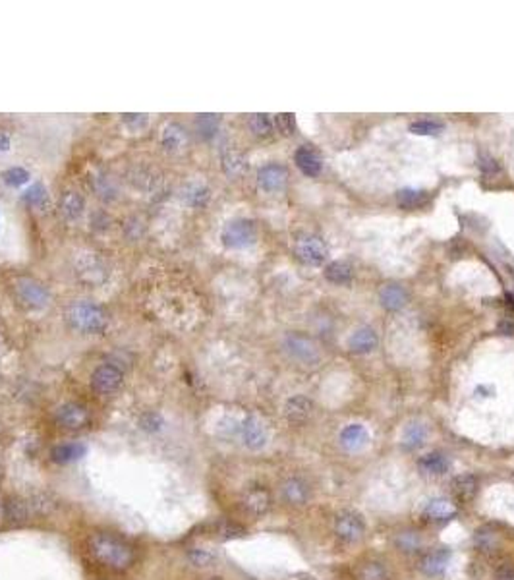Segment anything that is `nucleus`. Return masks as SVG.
Instances as JSON below:
<instances>
[{
  "mask_svg": "<svg viewBox=\"0 0 514 580\" xmlns=\"http://www.w3.org/2000/svg\"><path fill=\"white\" fill-rule=\"evenodd\" d=\"M89 546H91L93 557L111 569H128L134 563V550L122 538H118L114 534L99 532L89 539Z\"/></svg>",
  "mask_w": 514,
  "mask_h": 580,
  "instance_id": "obj_1",
  "label": "nucleus"
},
{
  "mask_svg": "<svg viewBox=\"0 0 514 580\" xmlns=\"http://www.w3.org/2000/svg\"><path fill=\"white\" fill-rule=\"evenodd\" d=\"M66 319L72 329L85 333V335H99L107 329V314L101 305L82 300V302H74L68 312H66Z\"/></svg>",
  "mask_w": 514,
  "mask_h": 580,
  "instance_id": "obj_2",
  "label": "nucleus"
},
{
  "mask_svg": "<svg viewBox=\"0 0 514 580\" xmlns=\"http://www.w3.org/2000/svg\"><path fill=\"white\" fill-rule=\"evenodd\" d=\"M221 240L227 248L232 250H242L247 246L256 244L257 240V228L254 221L249 219H234L223 228L221 233Z\"/></svg>",
  "mask_w": 514,
  "mask_h": 580,
  "instance_id": "obj_3",
  "label": "nucleus"
},
{
  "mask_svg": "<svg viewBox=\"0 0 514 580\" xmlns=\"http://www.w3.org/2000/svg\"><path fill=\"white\" fill-rule=\"evenodd\" d=\"M296 255L302 264L309 265V267H319L327 261V255H329V250H327V244L323 242V238H319L315 235H306L300 236L298 242H296Z\"/></svg>",
  "mask_w": 514,
  "mask_h": 580,
  "instance_id": "obj_4",
  "label": "nucleus"
},
{
  "mask_svg": "<svg viewBox=\"0 0 514 580\" xmlns=\"http://www.w3.org/2000/svg\"><path fill=\"white\" fill-rule=\"evenodd\" d=\"M16 292L20 296V300L23 304H27L30 308H47L51 302V292L45 285H41L39 281L30 279V277H20L16 281Z\"/></svg>",
  "mask_w": 514,
  "mask_h": 580,
  "instance_id": "obj_5",
  "label": "nucleus"
},
{
  "mask_svg": "<svg viewBox=\"0 0 514 580\" xmlns=\"http://www.w3.org/2000/svg\"><path fill=\"white\" fill-rule=\"evenodd\" d=\"M238 433H240V438L244 441V445H246L247 449H252V451H259V449H263L267 445V428H265L263 422L257 420L256 416L246 418V420L238 426Z\"/></svg>",
  "mask_w": 514,
  "mask_h": 580,
  "instance_id": "obj_6",
  "label": "nucleus"
},
{
  "mask_svg": "<svg viewBox=\"0 0 514 580\" xmlns=\"http://www.w3.org/2000/svg\"><path fill=\"white\" fill-rule=\"evenodd\" d=\"M122 372L118 367L113 366V364H103L93 372L91 385L97 393L111 395L122 387Z\"/></svg>",
  "mask_w": 514,
  "mask_h": 580,
  "instance_id": "obj_7",
  "label": "nucleus"
},
{
  "mask_svg": "<svg viewBox=\"0 0 514 580\" xmlns=\"http://www.w3.org/2000/svg\"><path fill=\"white\" fill-rule=\"evenodd\" d=\"M364 520L354 511H342L335 519V532L344 541H358L364 536Z\"/></svg>",
  "mask_w": 514,
  "mask_h": 580,
  "instance_id": "obj_8",
  "label": "nucleus"
},
{
  "mask_svg": "<svg viewBox=\"0 0 514 580\" xmlns=\"http://www.w3.org/2000/svg\"><path fill=\"white\" fill-rule=\"evenodd\" d=\"M287 180L288 171L282 164H265V167H261L259 173H257V184H259V188H261L263 192L267 193L280 192V190L287 186Z\"/></svg>",
  "mask_w": 514,
  "mask_h": 580,
  "instance_id": "obj_9",
  "label": "nucleus"
},
{
  "mask_svg": "<svg viewBox=\"0 0 514 580\" xmlns=\"http://www.w3.org/2000/svg\"><path fill=\"white\" fill-rule=\"evenodd\" d=\"M284 350H287L290 356L298 362H304V364H313L319 360V352L315 345L309 341L308 336L302 335H288L284 339Z\"/></svg>",
  "mask_w": 514,
  "mask_h": 580,
  "instance_id": "obj_10",
  "label": "nucleus"
},
{
  "mask_svg": "<svg viewBox=\"0 0 514 580\" xmlns=\"http://www.w3.org/2000/svg\"><path fill=\"white\" fill-rule=\"evenodd\" d=\"M56 422L66 429H82L89 422V414L82 405L66 402L56 410Z\"/></svg>",
  "mask_w": 514,
  "mask_h": 580,
  "instance_id": "obj_11",
  "label": "nucleus"
},
{
  "mask_svg": "<svg viewBox=\"0 0 514 580\" xmlns=\"http://www.w3.org/2000/svg\"><path fill=\"white\" fill-rule=\"evenodd\" d=\"M244 507L254 517L265 515L271 509V493H269V489L263 488V486H254V488L247 489L246 497H244Z\"/></svg>",
  "mask_w": 514,
  "mask_h": 580,
  "instance_id": "obj_12",
  "label": "nucleus"
},
{
  "mask_svg": "<svg viewBox=\"0 0 514 580\" xmlns=\"http://www.w3.org/2000/svg\"><path fill=\"white\" fill-rule=\"evenodd\" d=\"M294 161L298 164V169L306 176H317L323 169V159L319 155L317 149L309 147V145H302L294 153Z\"/></svg>",
  "mask_w": 514,
  "mask_h": 580,
  "instance_id": "obj_13",
  "label": "nucleus"
},
{
  "mask_svg": "<svg viewBox=\"0 0 514 580\" xmlns=\"http://www.w3.org/2000/svg\"><path fill=\"white\" fill-rule=\"evenodd\" d=\"M456 513H458V507H456L453 499L449 497L432 499L423 509V515L429 520H435V522H447V520L454 519Z\"/></svg>",
  "mask_w": 514,
  "mask_h": 580,
  "instance_id": "obj_14",
  "label": "nucleus"
},
{
  "mask_svg": "<svg viewBox=\"0 0 514 580\" xmlns=\"http://www.w3.org/2000/svg\"><path fill=\"white\" fill-rule=\"evenodd\" d=\"M87 453V445L82 443V441H68V443H62V445H56V447L51 451V457L54 462L58 464H70L74 460H80L82 457H85Z\"/></svg>",
  "mask_w": 514,
  "mask_h": 580,
  "instance_id": "obj_15",
  "label": "nucleus"
},
{
  "mask_svg": "<svg viewBox=\"0 0 514 580\" xmlns=\"http://www.w3.org/2000/svg\"><path fill=\"white\" fill-rule=\"evenodd\" d=\"M311 412H313L311 400L308 397H302V395L288 398L287 405H284V414L292 424H304L311 416Z\"/></svg>",
  "mask_w": 514,
  "mask_h": 580,
  "instance_id": "obj_16",
  "label": "nucleus"
},
{
  "mask_svg": "<svg viewBox=\"0 0 514 580\" xmlns=\"http://www.w3.org/2000/svg\"><path fill=\"white\" fill-rule=\"evenodd\" d=\"M379 343V339L375 335V331L371 327H360L356 329L352 336L348 339V346L352 352H358V354H368L371 352L375 346Z\"/></svg>",
  "mask_w": 514,
  "mask_h": 580,
  "instance_id": "obj_17",
  "label": "nucleus"
},
{
  "mask_svg": "<svg viewBox=\"0 0 514 580\" xmlns=\"http://www.w3.org/2000/svg\"><path fill=\"white\" fill-rule=\"evenodd\" d=\"M161 143H163V147H165L166 151H182L188 145V133H186V130L180 124H166L165 128H163V133H161Z\"/></svg>",
  "mask_w": 514,
  "mask_h": 580,
  "instance_id": "obj_18",
  "label": "nucleus"
},
{
  "mask_svg": "<svg viewBox=\"0 0 514 580\" xmlns=\"http://www.w3.org/2000/svg\"><path fill=\"white\" fill-rule=\"evenodd\" d=\"M340 441L348 451H360L370 443V433L361 424H350L340 431Z\"/></svg>",
  "mask_w": 514,
  "mask_h": 580,
  "instance_id": "obj_19",
  "label": "nucleus"
},
{
  "mask_svg": "<svg viewBox=\"0 0 514 580\" xmlns=\"http://www.w3.org/2000/svg\"><path fill=\"white\" fill-rule=\"evenodd\" d=\"M180 197L190 207H205L211 200V190L207 188L205 184L190 182L180 190Z\"/></svg>",
  "mask_w": 514,
  "mask_h": 580,
  "instance_id": "obj_20",
  "label": "nucleus"
},
{
  "mask_svg": "<svg viewBox=\"0 0 514 580\" xmlns=\"http://www.w3.org/2000/svg\"><path fill=\"white\" fill-rule=\"evenodd\" d=\"M449 559H451V553L447 550H432L427 551L422 559H420V569H422L425 574L435 577V574L445 572L447 565H449Z\"/></svg>",
  "mask_w": 514,
  "mask_h": 580,
  "instance_id": "obj_21",
  "label": "nucleus"
},
{
  "mask_svg": "<svg viewBox=\"0 0 514 580\" xmlns=\"http://www.w3.org/2000/svg\"><path fill=\"white\" fill-rule=\"evenodd\" d=\"M83 211H85V200L80 192H66L62 195L60 202V213L66 221H78L82 219Z\"/></svg>",
  "mask_w": 514,
  "mask_h": 580,
  "instance_id": "obj_22",
  "label": "nucleus"
},
{
  "mask_svg": "<svg viewBox=\"0 0 514 580\" xmlns=\"http://www.w3.org/2000/svg\"><path fill=\"white\" fill-rule=\"evenodd\" d=\"M478 488H480V484H478V478L473 474H460L451 482L453 495L458 501H472L478 493Z\"/></svg>",
  "mask_w": 514,
  "mask_h": 580,
  "instance_id": "obj_23",
  "label": "nucleus"
},
{
  "mask_svg": "<svg viewBox=\"0 0 514 580\" xmlns=\"http://www.w3.org/2000/svg\"><path fill=\"white\" fill-rule=\"evenodd\" d=\"M221 163H223V171L227 176L230 178H238L247 171V159L246 155L238 149H227L223 153L221 157Z\"/></svg>",
  "mask_w": 514,
  "mask_h": 580,
  "instance_id": "obj_24",
  "label": "nucleus"
},
{
  "mask_svg": "<svg viewBox=\"0 0 514 580\" xmlns=\"http://www.w3.org/2000/svg\"><path fill=\"white\" fill-rule=\"evenodd\" d=\"M379 300L383 308H387L391 312H396V310H401L402 305L408 302V296H406L401 285H387L381 290Z\"/></svg>",
  "mask_w": 514,
  "mask_h": 580,
  "instance_id": "obj_25",
  "label": "nucleus"
},
{
  "mask_svg": "<svg viewBox=\"0 0 514 580\" xmlns=\"http://www.w3.org/2000/svg\"><path fill=\"white\" fill-rule=\"evenodd\" d=\"M418 466L422 472L425 474H432V476H441L445 472H449V458L441 455V453H429L418 460Z\"/></svg>",
  "mask_w": 514,
  "mask_h": 580,
  "instance_id": "obj_26",
  "label": "nucleus"
},
{
  "mask_svg": "<svg viewBox=\"0 0 514 580\" xmlns=\"http://www.w3.org/2000/svg\"><path fill=\"white\" fill-rule=\"evenodd\" d=\"M282 495H284V499H287L288 503H292V505H304L309 497V489L302 480L290 478L288 482H284V486H282Z\"/></svg>",
  "mask_w": 514,
  "mask_h": 580,
  "instance_id": "obj_27",
  "label": "nucleus"
},
{
  "mask_svg": "<svg viewBox=\"0 0 514 580\" xmlns=\"http://www.w3.org/2000/svg\"><path fill=\"white\" fill-rule=\"evenodd\" d=\"M427 200H429V195L423 190H416V188H402L396 192V202L402 209H418Z\"/></svg>",
  "mask_w": 514,
  "mask_h": 580,
  "instance_id": "obj_28",
  "label": "nucleus"
},
{
  "mask_svg": "<svg viewBox=\"0 0 514 580\" xmlns=\"http://www.w3.org/2000/svg\"><path fill=\"white\" fill-rule=\"evenodd\" d=\"M425 439H427V428L423 424H420V422L408 424L406 429H404V433H402L404 447L410 449V451L422 447L423 443H425Z\"/></svg>",
  "mask_w": 514,
  "mask_h": 580,
  "instance_id": "obj_29",
  "label": "nucleus"
},
{
  "mask_svg": "<svg viewBox=\"0 0 514 580\" xmlns=\"http://www.w3.org/2000/svg\"><path fill=\"white\" fill-rule=\"evenodd\" d=\"M352 273L354 271H352V265L348 261H333L327 267L325 277H327V281L335 283V285H346L352 281Z\"/></svg>",
  "mask_w": 514,
  "mask_h": 580,
  "instance_id": "obj_30",
  "label": "nucleus"
},
{
  "mask_svg": "<svg viewBox=\"0 0 514 580\" xmlns=\"http://www.w3.org/2000/svg\"><path fill=\"white\" fill-rule=\"evenodd\" d=\"M219 126H221L219 114H199L196 118L197 132H199V136H201L203 140L215 138L216 132H219Z\"/></svg>",
  "mask_w": 514,
  "mask_h": 580,
  "instance_id": "obj_31",
  "label": "nucleus"
},
{
  "mask_svg": "<svg viewBox=\"0 0 514 580\" xmlns=\"http://www.w3.org/2000/svg\"><path fill=\"white\" fill-rule=\"evenodd\" d=\"M91 182L93 190L97 192L99 197H103V200H114L116 197V186H114L113 178H109L107 174H95Z\"/></svg>",
  "mask_w": 514,
  "mask_h": 580,
  "instance_id": "obj_32",
  "label": "nucleus"
},
{
  "mask_svg": "<svg viewBox=\"0 0 514 580\" xmlns=\"http://www.w3.org/2000/svg\"><path fill=\"white\" fill-rule=\"evenodd\" d=\"M445 130V124L432 120V118H422V120H414L410 124V132L416 136H435Z\"/></svg>",
  "mask_w": 514,
  "mask_h": 580,
  "instance_id": "obj_33",
  "label": "nucleus"
},
{
  "mask_svg": "<svg viewBox=\"0 0 514 580\" xmlns=\"http://www.w3.org/2000/svg\"><path fill=\"white\" fill-rule=\"evenodd\" d=\"M249 130L259 136V138H267L273 132V120L269 114H252L249 116Z\"/></svg>",
  "mask_w": 514,
  "mask_h": 580,
  "instance_id": "obj_34",
  "label": "nucleus"
},
{
  "mask_svg": "<svg viewBox=\"0 0 514 580\" xmlns=\"http://www.w3.org/2000/svg\"><path fill=\"white\" fill-rule=\"evenodd\" d=\"M358 577H360V580H389V572L381 563L371 561V563H366L361 567Z\"/></svg>",
  "mask_w": 514,
  "mask_h": 580,
  "instance_id": "obj_35",
  "label": "nucleus"
},
{
  "mask_svg": "<svg viewBox=\"0 0 514 580\" xmlns=\"http://www.w3.org/2000/svg\"><path fill=\"white\" fill-rule=\"evenodd\" d=\"M188 559L196 567H211L216 561V555L213 551L203 550V548H192L188 551Z\"/></svg>",
  "mask_w": 514,
  "mask_h": 580,
  "instance_id": "obj_36",
  "label": "nucleus"
},
{
  "mask_svg": "<svg viewBox=\"0 0 514 580\" xmlns=\"http://www.w3.org/2000/svg\"><path fill=\"white\" fill-rule=\"evenodd\" d=\"M139 428L144 429V431H149V433H157V431H161L163 429V426H165V420H163V416L159 414V412H144L142 416H139Z\"/></svg>",
  "mask_w": 514,
  "mask_h": 580,
  "instance_id": "obj_37",
  "label": "nucleus"
},
{
  "mask_svg": "<svg viewBox=\"0 0 514 580\" xmlns=\"http://www.w3.org/2000/svg\"><path fill=\"white\" fill-rule=\"evenodd\" d=\"M2 180L4 184H8L12 188H18L21 184H25L30 180V173L21 167H10L2 173Z\"/></svg>",
  "mask_w": 514,
  "mask_h": 580,
  "instance_id": "obj_38",
  "label": "nucleus"
},
{
  "mask_svg": "<svg viewBox=\"0 0 514 580\" xmlns=\"http://www.w3.org/2000/svg\"><path fill=\"white\" fill-rule=\"evenodd\" d=\"M47 197H49V195H47V188H45L41 182L30 186V188L25 190V193H23V200L30 205H37V207H43V205L47 204Z\"/></svg>",
  "mask_w": 514,
  "mask_h": 580,
  "instance_id": "obj_39",
  "label": "nucleus"
},
{
  "mask_svg": "<svg viewBox=\"0 0 514 580\" xmlns=\"http://www.w3.org/2000/svg\"><path fill=\"white\" fill-rule=\"evenodd\" d=\"M219 536L223 539L242 538V536H246V528L236 524V522H223V524L219 526Z\"/></svg>",
  "mask_w": 514,
  "mask_h": 580,
  "instance_id": "obj_40",
  "label": "nucleus"
},
{
  "mask_svg": "<svg viewBox=\"0 0 514 580\" xmlns=\"http://www.w3.org/2000/svg\"><path fill=\"white\" fill-rule=\"evenodd\" d=\"M476 544H478V548L482 551H491L497 548V536H495L493 532H489L487 528L480 530V532L476 534Z\"/></svg>",
  "mask_w": 514,
  "mask_h": 580,
  "instance_id": "obj_41",
  "label": "nucleus"
},
{
  "mask_svg": "<svg viewBox=\"0 0 514 580\" xmlns=\"http://www.w3.org/2000/svg\"><path fill=\"white\" fill-rule=\"evenodd\" d=\"M275 124H277V128L280 130V132L284 133V136H292L294 130H296V118H294V114H290V112L277 114V120H275Z\"/></svg>",
  "mask_w": 514,
  "mask_h": 580,
  "instance_id": "obj_42",
  "label": "nucleus"
},
{
  "mask_svg": "<svg viewBox=\"0 0 514 580\" xmlns=\"http://www.w3.org/2000/svg\"><path fill=\"white\" fill-rule=\"evenodd\" d=\"M122 122L132 130H142L147 124V114H122Z\"/></svg>",
  "mask_w": 514,
  "mask_h": 580,
  "instance_id": "obj_43",
  "label": "nucleus"
},
{
  "mask_svg": "<svg viewBox=\"0 0 514 580\" xmlns=\"http://www.w3.org/2000/svg\"><path fill=\"white\" fill-rule=\"evenodd\" d=\"M480 169H482V173L489 174V176H493V174H497L499 171H501L499 163L495 161L493 157H489V155H484V157H480Z\"/></svg>",
  "mask_w": 514,
  "mask_h": 580,
  "instance_id": "obj_44",
  "label": "nucleus"
},
{
  "mask_svg": "<svg viewBox=\"0 0 514 580\" xmlns=\"http://www.w3.org/2000/svg\"><path fill=\"white\" fill-rule=\"evenodd\" d=\"M499 331L504 335H514V321H501L499 323Z\"/></svg>",
  "mask_w": 514,
  "mask_h": 580,
  "instance_id": "obj_45",
  "label": "nucleus"
},
{
  "mask_svg": "<svg viewBox=\"0 0 514 580\" xmlns=\"http://www.w3.org/2000/svg\"><path fill=\"white\" fill-rule=\"evenodd\" d=\"M10 149V136L0 132V151H8Z\"/></svg>",
  "mask_w": 514,
  "mask_h": 580,
  "instance_id": "obj_46",
  "label": "nucleus"
},
{
  "mask_svg": "<svg viewBox=\"0 0 514 580\" xmlns=\"http://www.w3.org/2000/svg\"><path fill=\"white\" fill-rule=\"evenodd\" d=\"M207 580H223V579H221V577H211V579H207Z\"/></svg>",
  "mask_w": 514,
  "mask_h": 580,
  "instance_id": "obj_47",
  "label": "nucleus"
},
{
  "mask_svg": "<svg viewBox=\"0 0 514 580\" xmlns=\"http://www.w3.org/2000/svg\"><path fill=\"white\" fill-rule=\"evenodd\" d=\"M302 580H315V579H302Z\"/></svg>",
  "mask_w": 514,
  "mask_h": 580,
  "instance_id": "obj_48",
  "label": "nucleus"
}]
</instances>
